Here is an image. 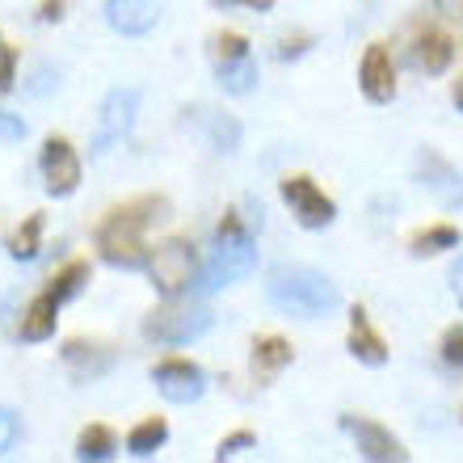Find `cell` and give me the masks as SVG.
Instances as JSON below:
<instances>
[{"label":"cell","instance_id":"1","mask_svg":"<svg viewBox=\"0 0 463 463\" xmlns=\"http://www.w3.org/2000/svg\"><path fill=\"white\" fill-rule=\"evenodd\" d=\"M165 220H169V198H156V194L131 198V203L106 211V220L98 223L101 257H106L114 269H144L147 257H152L144 244V232Z\"/></svg>","mask_w":463,"mask_h":463},{"label":"cell","instance_id":"2","mask_svg":"<svg viewBox=\"0 0 463 463\" xmlns=\"http://www.w3.org/2000/svg\"><path fill=\"white\" fill-rule=\"evenodd\" d=\"M266 295H269V304L279 307V312L299 317V320L329 317L333 307L342 304L337 282L325 279L320 269H307V266H279L274 274H269V282H266Z\"/></svg>","mask_w":463,"mask_h":463},{"label":"cell","instance_id":"3","mask_svg":"<svg viewBox=\"0 0 463 463\" xmlns=\"http://www.w3.org/2000/svg\"><path fill=\"white\" fill-rule=\"evenodd\" d=\"M257 269V244H253V223L241 215H223L215 228V249H211L207 266L198 269V291H220L241 282L244 274Z\"/></svg>","mask_w":463,"mask_h":463},{"label":"cell","instance_id":"4","mask_svg":"<svg viewBox=\"0 0 463 463\" xmlns=\"http://www.w3.org/2000/svg\"><path fill=\"white\" fill-rule=\"evenodd\" d=\"M211 325H215L211 307L194 304V299H177V295H173L165 307L147 312L144 337L147 342H160V345H190V342H198L203 333H211Z\"/></svg>","mask_w":463,"mask_h":463},{"label":"cell","instance_id":"5","mask_svg":"<svg viewBox=\"0 0 463 463\" xmlns=\"http://www.w3.org/2000/svg\"><path fill=\"white\" fill-rule=\"evenodd\" d=\"M198 253L194 244L182 241V236H173V241L156 244V253L147 257V274H152V287H156L165 299H173V295L190 291L198 282Z\"/></svg>","mask_w":463,"mask_h":463},{"label":"cell","instance_id":"6","mask_svg":"<svg viewBox=\"0 0 463 463\" xmlns=\"http://www.w3.org/2000/svg\"><path fill=\"white\" fill-rule=\"evenodd\" d=\"M135 114H139V89H114L110 98L101 101L98 122H93V152L98 156L131 135Z\"/></svg>","mask_w":463,"mask_h":463},{"label":"cell","instance_id":"7","mask_svg":"<svg viewBox=\"0 0 463 463\" xmlns=\"http://www.w3.org/2000/svg\"><path fill=\"white\" fill-rule=\"evenodd\" d=\"M279 190H282V203L295 211V220L304 223V228H329L333 215H337L333 198L325 194V190H320L312 177H304V173H291V177H282Z\"/></svg>","mask_w":463,"mask_h":463},{"label":"cell","instance_id":"8","mask_svg":"<svg viewBox=\"0 0 463 463\" xmlns=\"http://www.w3.org/2000/svg\"><path fill=\"white\" fill-rule=\"evenodd\" d=\"M38 169H43V185H47L51 198L76 194V185H80V156H76V147L63 135H51L47 144H43Z\"/></svg>","mask_w":463,"mask_h":463},{"label":"cell","instance_id":"9","mask_svg":"<svg viewBox=\"0 0 463 463\" xmlns=\"http://www.w3.org/2000/svg\"><path fill=\"white\" fill-rule=\"evenodd\" d=\"M152 379H156L160 396L173 404H194V401H203V392H207L203 366L190 363V358H160V363L152 366Z\"/></svg>","mask_w":463,"mask_h":463},{"label":"cell","instance_id":"10","mask_svg":"<svg viewBox=\"0 0 463 463\" xmlns=\"http://www.w3.org/2000/svg\"><path fill=\"white\" fill-rule=\"evenodd\" d=\"M413 173H417V185H421V190H430L442 207H459L463 177H459V169H455L447 156H439L434 147H421V152H417V160H413Z\"/></svg>","mask_w":463,"mask_h":463},{"label":"cell","instance_id":"11","mask_svg":"<svg viewBox=\"0 0 463 463\" xmlns=\"http://www.w3.org/2000/svg\"><path fill=\"white\" fill-rule=\"evenodd\" d=\"M342 430L354 439V447H358V455L371 463H401L409 459V451H404L401 442L392 439V430H383L379 421H366V417H342Z\"/></svg>","mask_w":463,"mask_h":463},{"label":"cell","instance_id":"12","mask_svg":"<svg viewBox=\"0 0 463 463\" xmlns=\"http://www.w3.org/2000/svg\"><path fill=\"white\" fill-rule=\"evenodd\" d=\"M358 89H363L366 101H375V106L396 98V68H392V55L383 43H371V47H366L363 63H358Z\"/></svg>","mask_w":463,"mask_h":463},{"label":"cell","instance_id":"13","mask_svg":"<svg viewBox=\"0 0 463 463\" xmlns=\"http://www.w3.org/2000/svg\"><path fill=\"white\" fill-rule=\"evenodd\" d=\"M160 17V0H106V22L118 34H147Z\"/></svg>","mask_w":463,"mask_h":463},{"label":"cell","instance_id":"14","mask_svg":"<svg viewBox=\"0 0 463 463\" xmlns=\"http://www.w3.org/2000/svg\"><path fill=\"white\" fill-rule=\"evenodd\" d=\"M451 60H455V43L442 30H417V38H413V63L421 68L426 76H442L447 68H451Z\"/></svg>","mask_w":463,"mask_h":463},{"label":"cell","instance_id":"15","mask_svg":"<svg viewBox=\"0 0 463 463\" xmlns=\"http://www.w3.org/2000/svg\"><path fill=\"white\" fill-rule=\"evenodd\" d=\"M350 354L366 366L388 363V342L375 333V325H371V317H366V307H354L350 312Z\"/></svg>","mask_w":463,"mask_h":463},{"label":"cell","instance_id":"16","mask_svg":"<svg viewBox=\"0 0 463 463\" xmlns=\"http://www.w3.org/2000/svg\"><path fill=\"white\" fill-rule=\"evenodd\" d=\"M63 363H68V371H72L76 379H98V375H106V371L114 366V354L106 350V345H98V342L76 337V342L63 345Z\"/></svg>","mask_w":463,"mask_h":463},{"label":"cell","instance_id":"17","mask_svg":"<svg viewBox=\"0 0 463 463\" xmlns=\"http://www.w3.org/2000/svg\"><path fill=\"white\" fill-rule=\"evenodd\" d=\"M55 312H60V299H51L47 291L34 295L22 317V342H47V337H55V320H60Z\"/></svg>","mask_w":463,"mask_h":463},{"label":"cell","instance_id":"18","mask_svg":"<svg viewBox=\"0 0 463 463\" xmlns=\"http://www.w3.org/2000/svg\"><path fill=\"white\" fill-rule=\"evenodd\" d=\"M198 114V127L207 135V144L215 152H236L241 147V122L232 114H220V110H194Z\"/></svg>","mask_w":463,"mask_h":463},{"label":"cell","instance_id":"19","mask_svg":"<svg viewBox=\"0 0 463 463\" xmlns=\"http://www.w3.org/2000/svg\"><path fill=\"white\" fill-rule=\"evenodd\" d=\"M291 358H295V350H291V342L287 337H257L253 342V371L257 375H279L282 366H291Z\"/></svg>","mask_w":463,"mask_h":463},{"label":"cell","instance_id":"20","mask_svg":"<svg viewBox=\"0 0 463 463\" xmlns=\"http://www.w3.org/2000/svg\"><path fill=\"white\" fill-rule=\"evenodd\" d=\"M165 442H169V426H165V417H144V421L127 434V451H131L135 459H147V455H156Z\"/></svg>","mask_w":463,"mask_h":463},{"label":"cell","instance_id":"21","mask_svg":"<svg viewBox=\"0 0 463 463\" xmlns=\"http://www.w3.org/2000/svg\"><path fill=\"white\" fill-rule=\"evenodd\" d=\"M118 455V439H114V430L106 426H89L80 439H76V459H93V463H106Z\"/></svg>","mask_w":463,"mask_h":463},{"label":"cell","instance_id":"22","mask_svg":"<svg viewBox=\"0 0 463 463\" xmlns=\"http://www.w3.org/2000/svg\"><path fill=\"white\" fill-rule=\"evenodd\" d=\"M455 244H459V228H451V223H430V228L413 232L409 249H413L417 257H434V253H442V249H455Z\"/></svg>","mask_w":463,"mask_h":463},{"label":"cell","instance_id":"23","mask_svg":"<svg viewBox=\"0 0 463 463\" xmlns=\"http://www.w3.org/2000/svg\"><path fill=\"white\" fill-rule=\"evenodd\" d=\"M215 72H220V85L223 93H249V89L257 85V63L253 55H244V60H232V63H215Z\"/></svg>","mask_w":463,"mask_h":463},{"label":"cell","instance_id":"24","mask_svg":"<svg viewBox=\"0 0 463 463\" xmlns=\"http://www.w3.org/2000/svg\"><path fill=\"white\" fill-rule=\"evenodd\" d=\"M89 282V261H80V257H72V261H68V266L60 269V274H55V279L47 282V295L51 299H72V295H80V287H85Z\"/></svg>","mask_w":463,"mask_h":463},{"label":"cell","instance_id":"25","mask_svg":"<svg viewBox=\"0 0 463 463\" xmlns=\"http://www.w3.org/2000/svg\"><path fill=\"white\" fill-rule=\"evenodd\" d=\"M38 249H43V215H30V220L9 236V257H17V261H34Z\"/></svg>","mask_w":463,"mask_h":463},{"label":"cell","instance_id":"26","mask_svg":"<svg viewBox=\"0 0 463 463\" xmlns=\"http://www.w3.org/2000/svg\"><path fill=\"white\" fill-rule=\"evenodd\" d=\"M249 55V38L236 34V30H223V34L211 38V60L215 63H232V60H244Z\"/></svg>","mask_w":463,"mask_h":463},{"label":"cell","instance_id":"27","mask_svg":"<svg viewBox=\"0 0 463 463\" xmlns=\"http://www.w3.org/2000/svg\"><path fill=\"white\" fill-rule=\"evenodd\" d=\"M55 89H60V68L38 63L34 76H30V85H25V93H30V98H47V93H55Z\"/></svg>","mask_w":463,"mask_h":463},{"label":"cell","instance_id":"28","mask_svg":"<svg viewBox=\"0 0 463 463\" xmlns=\"http://www.w3.org/2000/svg\"><path fill=\"white\" fill-rule=\"evenodd\" d=\"M17 434H22V421H17V413L0 404V455L13 451V442H17Z\"/></svg>","mask_w":463,"mask_h":463},{"label":"cell","instance_id":"29","mask_svg":"<svg viewBox=\"0 0 463 463\" xmlns=\"http://www.w3.org/2000/svg\"><path fill=\"white\" fill-rule=\"evenodd\" d=\"M442 363H447V366H463V325L447 329V337H442Z\"/></svg>","mask_w":463,"mask_h":463},{"label":"cell","instance_id":"30","mask_svg":"<svg viewBox=\"0 0 463 463\" xmlns=\"http://www.w3.org/2000/svg\"><path fill=\"white\" fill-rule=\"evenodd\" d=\"M253 442H257V439H253V434H249V430H236V434H228V439L220 442V451H215V455H220V459H232V455L249 451Z\"/></svg>","mask_w":463,"mask_h":463},{"label":"cell","instance_id":"31","mask_svg":"<svg viewBox=\"0 0 463 463\" xmlns=\"http://www.w3.org/2000/svg\"><path fill=\"white\" fill-rule=\"evenodd\" d=\"M13 80H17V51L0 47V93H9Z\"/></svg>","mask_w":463,"mask_h":463},{"label":"cell","instance_id":"32","mask_svg":"<svg viewBox=\"0 0 463 463\" xmlns=\"http://www.w3.org/2000/svg\"><path fill=\"white\" fill-rule=\"evenodd\" d=\"M25 135V122L17 118V114L0 110V144H13V139H22Z\"/></svg>","mask_w":463,"mask_h":463},{"label":"cell","instance_id":"33","mask_svg":"<svg viewBox=\"0 0 463 463\" xmlns=\"http://www.w3.org/2000/svg\"><path fill=\"white\" fill-rule=\"evenodd\" d=\"M307 43H312V38H304V34H299V38H282V43H279V60H291V55H304V51H307Z\"/></svg>","mask_w":463,"mask_h":463},{"label":"cell","instance_id":"34","mask_svg":"<svg viewBox=\"0 0 463 463\" xmlns=\"http://www.w3.org/2000/svg\"><path fill=\"white\" fill-rule=\"evenodd\" d=\"M434 5H439L442 17H451V22L463 25V0H434Z\"/></svg>","mask_w":463,"mask_h":463},{"label":"cell","instance_id":"35","mask_svg":"<svg viewBox=\"0 0 463 463\" xmlns=\"http://www.w3.org/2000/svg\"><path fill=\"white\" fill-rule=\"evenodd\" d=\"M43 22H60L63 17V0H43V13H38Z\"/></svg>","mask_w":463,"mask_h":463},{"label":"cell","instance_id":"36","mask_svg":"<svg viewBox=\"0 0 463 463\" xmlns=\"http://www.w3.org/2000/svg\"><path fill=\"white\" fill-rule=\"evenodd\" d=\"M451 291H455V299H459V304H463V257H459V261H455V266H451Z\"/></svg>","mask_w":463,"mask_h":463},{"label":"cell","instance_id":"37","mask_svg":"<svg viewBox=\"0 0 463 463\" xmlns=\"http://www.w3.org/2000/svg\"><path fill=\"white\" fill-rule=\"evenodd\" d=\"M451 98H455V106L463 110V80H455V89H451Z\"/></svg>","mask_w":463,"mask_h":463},{"label":"cell","instance_id":"38","mask_svg":"<svg viewBox=\"0 0 463 463\" xmlns=\"http://www.w3.org/2000/svg\"><path fill=\"white\" fill-rule=\"evenodd\" d=\"M244 5H253V9H274V0H244Z\"/></svg>","mask_w":463,"mask_h":463},{"label":"cell","instance_id":"39","mask_svg":"<svg viewBox=\"0 0 463 463\" xmlns=\"http://www.w3.org/2000/svg\"><path fill=\"white\" fill-rule=\"evenodd\" d=\"M215 5H236V0H215Z\"/></svg>","mask_w":463,"mask_h":463}]
</instances>
